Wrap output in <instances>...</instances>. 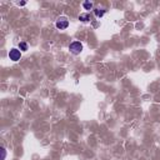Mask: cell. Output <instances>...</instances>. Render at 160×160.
I'll use <instances>...</instances> for the list:
<instances>
[{
	"label": "cell",
	"instance_id": "cell-8",
	"mask_svg": "<svg viewBox=\"0 0 160 160\" xmlns=\"http://www.w3.org/2000/svg\"><path fill=\"white\" fill-rule=\"evenodd\" d=\"M1 153H3V155H1V160H5V157H6V151H5V149H4V148H1Z\"/></svg>",
	"mask_w": 160,
	"mask_h": 160
},
{
	"label": "cell",
	"instance_id": "cell-6",
	"mask_svg": "<svg viewBox=\"0 0 160 160\" xmlns=\"http://www.w3.org/2000/svg\"><path fill=\"white\" fill-rule=\"evenodd\" d=\"M83 8L85 10H94V5H93V3H90V1H84Z\"/></svg>",
	"mask_w": 160,
	"mask_h": 160
},
{
	"label": "cell",
	"instance_id": "cell-1",
	"mask_svg": "<svg viewBox=\"0 0 160 160\" xmlns=\"http://www.w3.org/2000/svg\"><path fill=\"white\" fill-rule=\"evenodd\" d=\"M69 50H70L71 54H74V55H79V54L83 51V44L80 43V41L75 40L69 45Z\"/></svg>",
	"mask_w": 160,
	"mask_h": 160
},
{
	"label": "cell",
	"instance_id": "cell-4",
	"mask_svg": "<svg viewBox=\"0 0 160 160\" xmlns=\"http://www.w3.org/2000/svg\"><path fill=\"white\" fill-rule=\"evenodd\" d=\"M79 20L83 23H86V22H90L91 20V16H90L89 13H83V14L79 15Z\"/></svg>",
	"mask_w": 160,
	"mask_h": 160
},
{
	"label": "cell",
	"instance_id": "cell-9",
	"mask_svg": "<svg viewBox=\"0 0 160 160\" xmlns=\"http://www.w3.org/2000/svg\"><path fill=\"white\" fill-rule=\"evenodd\" d=\"M25 4H26L25 1H22V3H19V5H20V6H23V5H25Z\"/></svg>",
	"mask_w": 160,
	"mask_h": 160
},
{
	"label": "cell",
	"instance_id": "cell-5",
	"mask_svg": "<svg viewBox=\"0 0 160 160\" xmlns=\"http://www.w3.org/2000/svg\"><path fill=\"white\" fill-rule=\"evenodd\" d=\"M93 11H94V15L96 16V18H103L106 10L103 9V8H95V9L93 10Z\"/></svg>",
	"mask_w": 160,
	"mask_h": 160
},
{
	"label": "cell",
	"instance_id": "cell-2",
	"mask_svg": "<svg viewBox=\"0 0 160 160\" xmlns=\"http://www.w3.org/2000/svg\"><path fill=\"white\" fill-rule=\"evenodd\" d=\"M55 26L59 29V30H65V29L69 26V20L66 19L65 16H60V18L56 20Z\"/></svg>",
	"mask_w": 160,
	"mask_h": 160
},
{
	"label": "cell",
	"instance_id": "cell-7",
	"mask_svg": "<svg viewBox=\"0 0 160 160\" xmlns=\"http://www.w3.org/2000/svg\"><path fill=\"white\" fill-rule=\"evenodd\" d=\"M19 50H20V51H26V50H28V44L25 43V41L19 43Z\"/></svg>",
	"mask_w": 160,
	"mask_h": 160
},
{
	"label": "cell",
	"instance_id": "cell-3",
	"mask_svg": "<svg viewBox=\"0 0 160 160\" xmlns=\"http://www.w3.org/2000/svg\"><path fill=\"white\" fill-rule=\"evenodd\" d=\"M20 58H22V51H20L19 49L13 48L10 51H9V59H10V60L18 61V60H20Z\"/></svg>",
	"mask_w": 160,
	"mask_h": 160
}]
</instances>
